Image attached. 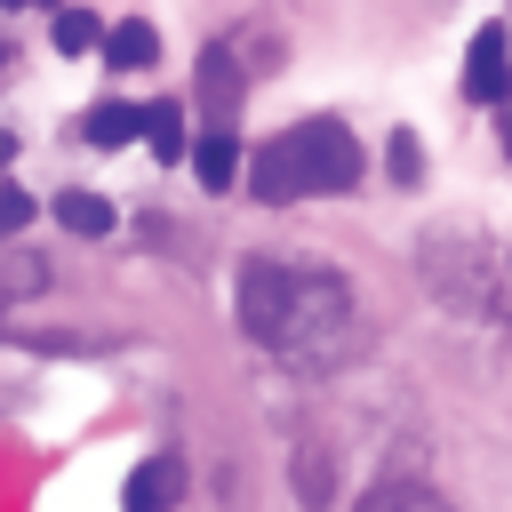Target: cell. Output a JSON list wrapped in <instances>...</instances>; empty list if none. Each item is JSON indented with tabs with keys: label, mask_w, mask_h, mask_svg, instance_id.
I'll return each instance as SVG.
<instances>
[{
	"label": "cell",
	"mask_w": 512,
	"mask_h": 512,
	"mask_svg": "<svg viewBox=\"0 0 512 512\" xmlns=\"http://www.w3.org/2000/svg\"><path fill=\"white\" fill-rule=\"evenodd\" d=\"M232 304H240V328L288 368H336L360 344L352 280L312 256H248L232 280Z\"/></svg>",
	"instance_id": "cell-1"
},
{
	"label": "cell",
	"mask_w": 512,
	"mask_h": 512,
	"mask_svg": "<svg viewBox=\"0 0 512 512\" xmlns=\"http://www.w3.org/2000/svg\"><path fill=\"white\" fill-rule=\"evenodd\" d=\"M424 288L464 320H512V248L480 224H432L416 240Z\"/></svg>",
	"instance_id": "cell-2"
},
{
	"label": "cell",
	"mask_w": 512,
	"mask_h": 512,
	"mask_svg": "<svg viewBox=\"0 0 512 512\" xmlns=\"http://www.w3.org/2000/svg\"><path fill=\"white\" fill-rule=\"evenodd\" d=\"M360 184V144L344 120H304L288 136H272L248 168L256 208H288V200H320V192H352Z\"/></svg>",
	"instance_id": "cell-3"
},
{
	"label": "cell",
	"mask_w": 512,
	"mask_h": 512,
	"mask_svg": "<svg viewBox=\"0 0 512 512\" xmlns=\"http://www.w3.org/2000/svg\"><path fill=\"white\" fill-rule=\"evenodd\" d=\"M464 96L488 104V112L512 96V40H504V24H480L472 32V48H464Z\"/></svg>",
	"instance_id": "cell-4"
},
{
	"label": "cell",
	"mask_w": 512,
	"mask_h": 512,
	"mask_svg": "<svg viewBox=\"0 0 512 512\" xmlns=\"http://www.w3.org/2000/svg\"><path fill=\"white\" fill-rule=\"evenodd\" d=\"M240 96H248L240 56H232V48H208V56H200V112H208V128H232V120H240Z\"/></svg>",
	"instance_id": "cell-5"
},
{
	"label": "cell",
	"mask_w": 512,
	"mask_h": 512,
	"mask_svg": "<svg viewBox=\"0 0 512 512\" xmlns=\"http://www.w3.org/2000/svg\"><path fill=\"white\" fill-rule=\"evenodd\" d=\"M184 504V464L176 456H144L120 488V512H176Z\"/></svg>",
	"instance_id": "cell-6"
},
{
	"label": "cell",
	"mask_w": 512,
	"mask_h": 512,
	"mask_svg": "<svg viewBox=\"0 0 512 512\" xmlns=\"http://www.w3.org/2000/svg\"><path fill=\"white\" fill-rule=\"evenodd\" d=\"M160 56V32L144 24V16H120V24H104V64L112 72H144Z\"/></svg>",
	"instance_id": "cell-7"
},
{
	"label": "cell",
	"mask_w": 512,
	"mask_h": 512,
	"mask_svg": "<svg viewBox=\"0 0 512 512\" xmlns=\"http://www.w3.org/2000/svg\"><path fill=\"white\" fill-rule=\"evenodd\" d=\"M192 176H200L208 192L240 184V136H232V128H208V136H192Z\"/></svg>",
	"instance_id": "cell-8"
},
{
	"label": "cell",
	"mask_w": 512,
	"mask_h": 512,
	"mask_svg": "<svg viewBox=\"0 0 512 512\" xmlns=\"http://www.w3.org/2000/svg\"><path fill=\"white\" fill-rule=\"evenodd\" d=\"M352 512H456L440 488H424V480H376Z\"/></svg>",
	"instance_id": "cell-9"
},
{
	"label": "cell",
	"mask_w": 512,
	"mask_h": 512,
	"mask_svg": "<svg viewBox=\"0 0 512 512\" xmlns=\"http://www.w3.org/2000/svg\"><path fill=\"white\" fill-rule=\"evenodd\" d=\"M80 136H88L96 152H112V144H128V136H144V104H96V112L80 120Z\"/></svg>",
	"instance_id": "cell-10"
},
{
	"label": "cell",
	"mask_w": 512,
	"mask_h": 512,
	"mask_svg": "<svg viewBox=\"0 0 512 512\" xmlns=\"http://www.w3.org/2000/svg\"><path fill=\"white\" fill-rule=\"evenodd\" d=\"M56 224L80 232V240H96V232H112V200L104 192H56Z\"/></svg>",
	"instance_id": "cell-11"
},
{
	"label": "cell",
	"mask_w": 512,
	"mask_h": 512,
	"mask_svg": "<svg viewBox=\"0 0 512 512\" xmlns=\"http://www.w3.org/2000/svg\"><path fill=\"white\" fill-rule=\"evenodd\" d=\"M144 144H152L160 160H184V152H192V136H184V112H176V104H144Z\"/></svg>",
	"instance_id": "cell-12"
},
{
	"label": "cell",
	"mask_w": 512,
	"mask_h": 512,
	"mask_svg": "<svg viewBox=\"0 0 512 512\" xmlns=\"http://www.w3.org/2000/svg\"><path fill=\"white\" fill-rule=\"evenodd\" d=\"M48 40H56V56H88V48L104 40V24H96L88 8H56V24H48Z\"/></svg>",
	"instance_id": "cell-13"
},
{
	"label": "cell",
	"mask_w": 512,
	"mask_h": 512,
	"mask_svg": "<svg viewBox=\"0 0 512 512\" xmlns=\"http://www.w3.org/2000/svg\"><path fill=\"white\" fill-rule=\"evenodd\" d=\"M40 288H48V264H40V256H8V264H0V304L40 296Z\"/></svg>",
	"instance_id": "cell-14"
},
{
	"label": "cell",
	"mask_w": 512,
	"mask_h": 512,
	"mask_svg": "<svg viewBox=\"0 0 512 512\" xmlns=\"http://www.w3.org/2000/svg\"><path fill=\"white\" fill-rule=\"evenodd\" d=\"M32 208H40V200H32L24 184H0V248H8V240L32 224Z\"/></svg>",
	"instance_id": "cell-15"
},
{
	"label": "cell",
	"mask_w": 512,
	"mask_h": 512,
	"mask_svg": "<svg viewBox=\"0 0 512 512\" xmlns=\"http://www.w3.org/2000/svg\"><path fill=\"white\" fill-rule=\"evenodd\" d=\"M424 176V152H416V128H400L392 136V184H416Z\"/></svg>",
	"instance_id": "cell-16"
},
{
	"label": "cell",
	"mask_w": 512,
	"mask_h": 512,
	"mask_svg": "<svg viewBox=\"0 0 512 512\" xmlns=\"http://www.w3.org/2000/svg\"><path fill=\"white\" fill-rule=\"evenodd\" d=\"M496 112H504V144H512V96H504V104H496Z\"/></svg>",
	"instance_id": "cell-17"
},
{
	"label": "cell",
	"mask_w": 512,
	"mask_h": 512,
	"mask_svg": "<svg viewBox=\"0 0 512 512\" xmlns=\"http://www.w3.org/2000/svg\"><path fill=\"white\" fill-rule=\"evenodd\" d=\"M0 8H56V0H0Z\"/></svg>",
	"instance_id": "cell-18"
},
{
	"label": "cell",
	"mask_w": 512,
	"mask_h": 512,
	"mask_svg": "<svg viewBox=\"0 0 512 512\" xmlns=\"http://www.w3.org/2000/svg\"><path fill=\"white\" fill-rule=\"evenodd\" d=\"M8 152H16V136H0V168H8Z\"/></svg>",
	"instance_id": "cell-19"
},
{
	"label": "cell",
	"mask_w": 512,
	"mask_h": 512,
	"mask_svg": "<svg viewBox=\"0 0 512 512\" xmlns=\"http://www.w3.org/2000/svg\"><path fill=\"white\" fill-rule=\"evenodd\" d=\"M0 64H8V48H0Z\"/></svg>",
	"instance_id": "cell-20"
}]
</instances>
